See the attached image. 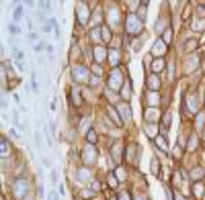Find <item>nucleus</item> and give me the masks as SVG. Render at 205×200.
<instances>
[{"label":"nucleus","mask_w":205,"mask_h":200,"mask_svg":"<svg viewBox=\"0 0 205 200\" xmlns=\"http://www.w3.org/2000/svg\"><path fill=\"white\" fill-rule=\"evenodd\" d=\"M109 184H111V188H115V186H117V180H115L113 176H109Z\"/></svg>","instance_id":"20e7f679"},{"label":"nucleus","mask_w":205,"mask_h":200,"mask_svg":"<svg viewBox=\"0 0 205 200\" xmlns=\"http://www.w3.org/2000/svg\"><path fill=\"white\" fill-rule=\"evenodd\" d=\"M121 200H131V196H129V194H125V192H123V194H121Z\"/></svg>","instance_id":"423d86ee"},{"label":"nucleus","mask_w":205,"mask_h":200,"mask_svg":"<svg viewBox=\"0 0 205 200\" xmlns=\"http://www.w3.org/2000/svg\"><path fill=\"white\" fill-rule=\"evenodd\" d=\"M121 110H123V117H125V120H131V112H129V108H125L121 104Z\"/></svg>","instance_id":"f03ea898"},{"label":"nucleus","mask_w":205,"mask_h":200,"mask_svg":"<svg viewBox=\"0 0 205 200\" xmlns=\"http://www.w3.org/2000/svg\"><path fill=\"white\" fill-rule=\"evenodd\" d=\"M86 139H88V143L96 141V133H94V131H88V137H86Z\"/></svg>","instance_id":"7ed1b4c3"},{"label":"nucleus","mask_w":205,"mask_h":200,"mask_svg":"<svg viewBox=\"0 0 205 200\" xmlns=\"http://www.w3.org/2000/svg\"><path fill=\"white\" fill-rule=\"evenodd\" d=\"M152 172H154V174H158V161H156V159L152 161Z\"/></svg>","instance_id":"39448f33"},{"label":"nucleus","mask_w":205,"mask_h":200,"mask_svg":"<svg viewBox=\"0 0 205 200\" xmlns=\"http://www.w3.org/2000/svg\"><path fill=\"white\" fill-rule=\"evenodd\" d=\"M27 184H29L27 180H19V182H17V188L12 190V194L19 196V198H23V194H25V190H27Z\"/></svg>","instance_id":"f257e3e1"},{"label":"nucleus","mask_w":205,"mask_h":200,"mask_svg":"<svg viewBox=\"0 0 205 200\" xmlns=\"http://www.w3.org/2000/svg\"><path fill=\"white\" fill-rule=\"evenodd\" d=\"M23 200H33V198H23Z\"/></svg>","instance_id":"0eeeda50"}]
</instances>
